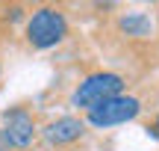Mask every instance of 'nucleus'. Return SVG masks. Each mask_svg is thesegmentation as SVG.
<instances>
[{
	"mask_svg": "<svg viewBox=\"0 0 159 151\" xmlns=\"http://www.w3.org/2000/svg\"><path fill=\"white\" fill-rule=\"evenodd\" d=\"M24 39L33 51H50L68 39V18L59 6H39L24 21Z\"/></svg>",
	"mask_w": 159,
	"mask_h": 151,
	"instance_id": "nucleus-1",
	"label": "nucleus"
},
{
	"mask_svg": "<svg viewBox=\"0 0 159 151\" xmlns=\"http://www.w3.org/2000/svg\"><path fill=\"white\" fill-rule=\"evenodd\" d=\"M124 89H127L124 74H118V71H94V74L83 77L77 83L74 95H71V104L89 113L94 107H100L103 101L115 98V95H124Z\"/></svg>",
	"mask_w": 159,
	"mask_h": 151,
	"instance_id": "nucleus-2",
	"label": "nucleus"
},
{
	"mask_svg": "<svg viewBox=\"0 0 159 151\" xmlns=\"http://www.w3.org/2000/svg\"><path fill=\"white\" fill-rule=\"evenodd\" d=\"M142 113V101L136 95H115V98L103 101L100 107L85 113V124L91 128H115V124H127L139 119Z\"/></svg>",
	"mask_w": 159,
	"mask_h": 151,
	"instance_id": "nucleus-3",
	"label": "nucleus"
},
{
	"mask_svg": "<svg viewBox=\"0 0 159 151\" xmlns=\"http://www.w3.org/2000/svg\"><path fill=\"white\" fill-rule=\"evenodd\" d=\"M3 136H6V145L9 148H30L35 142V136H39V122H35V116L27 110V107H12V110L3 113Z\"/></svg>",
	"mask_w": 159,
	"mask_h": 151,
	"instance_id": "nucleus-4",
	"label": "nucleus"
},
{
	"mask_svg": "<svg viewBox=\"0 0 159 151\" xmlns=\"http://www.w3.org/2000/svg\"><path fill=\"white\" fill-rule=\"evenodd\" d=\"M41 136L53 148H68V145H74V142H80L85 136V122L80 116H59V119L44 124Z\"/></svg>",
	"mask_w": 159,
	"mask_h": 151,
	"instance_id": "nucleus-5",
	"label": "nucleus"
},
{
	"mask_svg": "<svg viewBox=\"0 0 159 151\" xmlns=\"http://www.w3.org/2000/svg\"><path fill=\"white\" fill-rule=\"evenodd\" d=\"M118 30L124 36H130V39H148L153 33V24H150V18L144 12H127V15L118 18Z\"/></svg>",
	"mask_w": 159,
	"mask_h": 151,
	"instance_id": "nucleus-6",
	"label": "nucleus"
},
{
	"mask_svg": "<svg viewBox=\"0 0 159 151\" xmlns=\"http://www.w3.org/2000/svg\"><path fill=\"white\" fill-rule=\"evenodd\" d=\"M148 130H150V136H156V139H159V116L153 119V124H150Z\"/></svg>",
	"mask_w": 159,
	"mask_h": 151,
	"instance_id": "nucleus-7",
	"label": "nucleus"
},
{
	"mask_svg": "<svg viewBox=\"0 0 159 151\" xmlns=\"http://www.w3.org/2000/svg\"><path fill=\"white\" fill-rule=\"evenodd\" d=\"M0 151H9V145H6V136H3V130H0Z\"/></svg>",
	"mask_w": 159,
	"mask_h": 151,
	"instance_id": "nucleus-8",
	"label": "nucleus"
},
{
	"mask_svg": "<svg viewBox=\"0 0 159 151\" xmlns=\"http://www.w3.org/2000/svg\"><path fill=\"white\" fill-rule=\"evenodd\" d=\"M0 74H3V68H0Z\"/></svg>",
	"mask_w": 159,
	"mask_h": 151,
	"instance_id": "nucleus-9",
	"label": "nucleus"
}]
</instances>
